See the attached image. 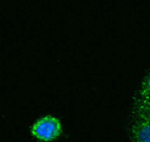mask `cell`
<instances>
[{
  "label": "cell",
  "mask_w": 150,
  "mask_h": 142,
  "mask_svg": "<svg viewBox=\"0 0 150 142\" xmlns=\"http://www.w3.org/2000/svg\"><path fill=\"white\" fill-rule=\"evenodd\" d=\"M62 122L55 116H44L33 123L30 128L31 136L41 142H51L62 135Z\"/></svg>",
  "instance_id": "obj_1"
},
{
  "label": "cell",
  "mask_w": 150,
  "mask_h": 142,
  "mask_svg": "<svg viewBox=\"0 0 150 142\" xmlns=\"http://www.w3.org/2000/svg\"><path fill=\"white\" fill-rule=\"evenodd\" d=\"M131 138L133 142H150V120L135 113L131 125Z\"/></svg>",
  "instance_id": "obj_2"
},
{
  "label": "cell",
  "mask_w": 150,
  "mask_h": 142,
  "mask_svg": "<svg viewBox=\"0 0 150 142\" xmlns=\"http://www.w3.org/2000/svg\"><path fill=\"white\" fill-rule=\"evenodd\" d=\"M137 102H144V103L150 102V70L142 84V88H140L139 97H138Z\"/></svg>",
  "instance_id": "obj_3"
},
{
  "label": "cell",
  "mask_w": 150,
  "mask_h": 142,
  "mask_svg": "<svg viewBox=\"0 0 150 142\" xmlns=\"http://www.w3.org/2000/svg\"><path fill=\"white\" fill-rule=\"evenodd\" d=\"M135 113L142 115L144 117H146L150 120V106H142V105H137L135 107Z\"/></svg>",
  "instance_id": "obj_4"
},
{
  "label": "cell",
  "mask_w": 150,
  "mask_h": 142,
  "mask_svg": "<svg viewBox=\"0 0 150 142\" xmlns=\"http://www.w3.org/2000/svg\"><path fill=\"white\" fill-rule=\"evenodd\" d=\"M137 105H142V106H150V102H137Z\"/></svg>",
  "instance_id": "obj_5"
}]
</instances>
